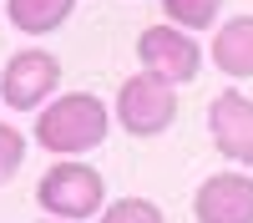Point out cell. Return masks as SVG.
I'll return each instance as SVG.
<instances>
[{"mask_svg":"<svg viewBox=\"0 0 253 223\" xmlns=\"http://www.w3.org/2000/svg\"><path fill=\"white\" fill-rule=\"evenodd\" d=\"M107 132H112V112L91 91H66V96H56L36 112V142L56 157L91 152V147L107 142Z\"/></svg>","mask_w":253,"mask_h":223,"instance_id":"obj_1","label":"cell"},{"mask_svg":"<svg viewBox=\"0 0 253 223\" xmlns=\"http://www.w3.org/2000/svg\"><path fill=\"white\" fill-rule=\"evenodd\" d=\"M117 122L126 137L152 142L177 122V87L157 71H137L117 87Z\"/></svg>","mask_w":253,"mask_h":223,"instance_id":"obj_2","label":"cell"},{"mask_svg":"<svg viewBox=\"0 0 253 223\" xmlns=\"http://www.w3.org/2000/svg\"><path fill=\"white\" fill-rule=\"evenodd\" d=\"M36 203L46 208L51 218H91L107 208V178H101L96 168H86V162H76V157H61L56 168L41 173L36 182Z\"/></svg>","mask_w":253,"mask_h":223,"instance_id":"obj_3","label":"cell"},{"mask_svg":"<svg viewBox=\"0 0 253 223\" xmlns=\"http://www.w3.org/2000/svg\"><path fill=\"white\" fill-rule=\"evenodd\" d=\"M56 87H61V61L51 51H41V46L15 51L5 61V71H0V101L10 112H41Z\"/></svg>","mask_w":253,"mask_h":223,"instance_id":"obj_4","label":"cell"},{"mask_svg":"<svg viewBox=\"0 0 253 223\" xmlns=\"http://www.w3.org/2000/svg\"><path fill=\"white\" fill-rule=\"evenodd\" d=\"M137 61H142V71H157L172 87H182V81H193L203 71V46L193 41V31L162 20V26H147L137 36Z\"/></svg>","mask_w":253,"mask_h":223,"instance_id":"obj_5","label":"cell"},{"mask_svg":"<svg viewBox=\"0 0 253 223\" xmlns=\"http://www.w3.org/2000/svg\"><path fill=\"white\" fill-rule=\"evenodd\" d=\"M208 132H213V147L228 162H248L253 168V96L218 91L208 101Z\"/></svg>","mask_w":253,"mask_h":223,"instance_id":"obj_6","label":"cell"},{"mask_svg":"<svg viewBox=\"0 0 253 223\" xmlns=\"http://www.w3.org/2000/svg\"><path fill=\"white\" fill-rule=\"evenodd\" d=\"M198 223H253V178L248 173H213L193 193Z\"/></svg>","mask_w":253,"mask_h":223,"instance_id":"obj_7","label":"cell"},{"mask_svg":"<svg viewBox=\"0 0 253 223\" xmlns=\"http://www.w3.org/2000/svg\"><path fill=\"white\" fill-rule=\"evenodd\" d=\"M213 66L233 81H253V15H233L213 31Z\"/></svg>","mask_w":253,"mask_h":223,"instance_id":"obj_8","label":"cell"},{"mask_svg":"<svg viewBox=\"0 0 253 223\" xmlns=\"http://www.w3.org/2000/svg\"><path fill=\"white\" fill-rule=\"evenodd\" d=\"M71 10H76V0H5L10 26L26 31V36H51V31H61V26L71 20Z\"/></svg>","mask_w":253,"mask_h":223,"instance_id":"obj_9","label":"cell"},{"mask_svg":"<svg viewBox=\"0 0 253 223\" xmlns=\"http://www.w3.org/2000/svg\"><path fill=\"white\" fill-rule=\"evenodd\" d=\"M223 0H162V15L182 31H213Z\"/></svg>","mask_w":253,"mask_h":223,"instance_id":"obj_10","label":"cell"},{"mask_svg":"<svg viewBox=\"0 0 253 223\" xmlns=\"http://www.w3.org/2000/svg\"><path fill=\"white\" fill-rule=\"evenodd\" d=\"M101 223H167L152 198H117L101 208Z\"/></svg>","mask_w":253,"mask_h":223,"instance_id":"obj_11","label":"cell"},{"mask_svg":"<svg viewBox=\"0 0 253 223\" xmlns=\"http://www.w3.org/2000/svg\"><path fill=\"white\" fill-rule=\"evenodd\" d=\"M26 147H31V142L20 137L10 122H0V182H10V178L20 173V162H26Z\"/></svg>","mask_w":253,"mask_h":223,"instance_id":"obj_12","label":"cell"},{"mask_svg":"<svg viewBox=\"0 0 253 223\" xmlns=\"http://www.w3.org/2000/svg\"><path fill=\"white\" fill-rule=\"evenodd\" d=\"M61 223H66V218H61Z\"/></svg>","mask_w":253,"mask_h":223,"instance_id":"obj_13","label":"cell"}]
</instances>
